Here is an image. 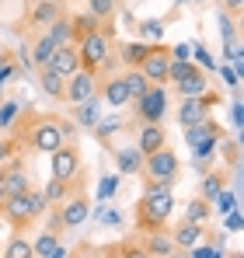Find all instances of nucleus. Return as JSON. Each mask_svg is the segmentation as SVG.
<instances>
[{
	"instance_id": "nucleus-46",
	"label": "nucleus",
	"mask_w": 244,
	"mask_h": 258,
	"mask_svg": "<svg viewBox=\"0 0 244 258\" xmlns=\"http://www.w3.org/2000/svg\"><path fill=\"white\" fill-rule=\"evenodd\" d=\"M220 4H223V7H227V11H230L234 18L241 14V7H244V0H220Z\"/></svg>"
},
{
	"instance_id": "nucleus-36",
	"label": "nucleus",
	"mask_w": 244,
	"mask_h": 258,
	"mask_svg": "<svg viewBox=\"0 0 244 258\" xmlns=\"http://www.w3.org/2000/svg\"><path fill=\"white\" fill-rule=\"evenodd\" d=\"M223 188V174H206V181H203V199H209L213 203V196Z\"/></svg>"
},
{
	"instance_id": "nucleus-44",
	"label": "nucleus",
	"mask_w": 244,
	"mask_h": 258,
	"mask_svg": "<svg viewBox=\"0 0 244 258\" xmlns=\"http://www.w3.org/2000/svg\"><path fill=\"white\" fill-rule=\"evenodd\" d=\"M189 251H192L196 258H216V255H223L220 248H189Z\"/></svg>"
},
{
	"instance_id": "nucleus-50",
	"label": "nucleus",
	"mask_w": 244,
	"mask_h": 258,
	"mask_svg": "<svg viewBox=\"0 0 244 258\" xmlns=\"http://www.w3.org/2000/svg\"><path fill=\"white\" fill-rule=\"evenodd\" d=\"M0 185H4V168H0Z\"/></svg>"
},
{
	"instance_id": "nucleus-49",
	"label": "nucleus",
	"mask_w": 244,
	"mask_h": 258,
	"mask_svg": "<svg viewBox=\"0 0 244 258\" xmlns=\"http://www.w3.org/2000/svg\"><path fill=\"white\" fill-rule=\"evenodd\" d=\"M4 199H7V192H4V185H0V206H4Z\"/></svg>"
},
{
	"instance_id": "nucleus-33",
	"label": "nucleus",
	"mask_w": 244,
	"mask_h": 258,
	"mask_svg": "<svg viewBox=\"0 0 244 258\" xmlns=\"http://www.w3.org/2000/svg\"><path fill=\"white\" fill-rule=\"evenodd\" d=\"M91 4V14L105 25V21H112V14H115V0H87Z\"/></svg>"
},
{
	"instance_id": "nucleus-20",
	"label": "nucleus",
	"mask_w": 244,
	"mask_h": 258,
	"mask_svg": "<svg viewBox=\"0 0 244 258\" xmlns=\"http://www.w3.org/2000/svg\"><path fill=\"white\" fill-rule=\"evenodd\" d=\"M67 248L59 244V234H42L39 241H32V258H63Z\"/></svg>"
},
{
	"instance_id": "nucleus-27",
	"label": "nucleus",
	"mask_w": 244,
	"mask_h": 258,
	"mask_svg": "<svg viewBox=\"0 0 244 258\" xmlns=\"http://www.w3.org/2000/svg\"><path fill=\"white\" fill-rule=\"evenodd\" d=\"M147 52H150V45H147V42H126L119 49V59L126 63V67H140Z\"/></svg>"
},
{
	"instance_id": "nucleus-9",
	"label": "nucleus",
	"mask_w": 244,
	"mask_h": 258,
	"mask_svg": "<svg viewBox=\"0 0 244 258\" xmlns=\"http://www.w3.org/2000/svg\"><path fill=\"white\" fill-rule=\"evenodd\" d=\"M0 216L11 223V227H28L35 216H32V199H28V192H14V196H7L4 199V206H0Z\"/></svg>"
},
{
	"instance_id": "nucleus-15",
	"label": "nucleus",
	"mask_w": 244,
	"mask_h": 258,
	"mask_svg": "<svg viewBox=\"0 0 244 258\" xmlns=\"http://www.w3.org/2000/svg\"><path fill=\"white\" fill-rule=\"evenodd\" d=\"M167 143V133H164V122H143L140 129V140H136V150L140 154H154Z\"/></svg>"
},
{
	"instance_id": "nucleus-37",
	"label": "nucleus",
	"mask_w": 244,
	"mask_h": 258,
	"mask_svg": "<svg viewBox=\"0 0 244 258\" xmlns=\"http://www.w3.org/2000/svg\"><path fill=\"white\" fill-rule=\"evenodd\" d=\"M18 150H21V143H18V140H0V161L18 157Z\"/></svg>"
},
{
	"instance_id": "nucleus-17",
	"label": "nucleus",
	"mask_w": 244,
	"mask_h": 258,
	"mask_svg": "<svg viewBox=\"0 0 244 258\" xmlns=\"http://www.w3.org/2000/svg\"><path fill=\"white\" fill-rule=\"evenodd\" d=\"M171 241H174V248H196L199 241H203V223H192V220H185V223H178L174 227V234H171Z\"/></svg>"
},
{
	"instance_id": "nucleus-8",
	"label": "nucleus",
	"mask_w": 244,
	"mask_h": 258,
	"mask_svg": "<svg viewBox=\"0 0 244 258\" xmlns=\"http://www.w3.org/2000/svg\"><path fill=\"white\" fill-rule=\"evenodd\" d=\"M98 74H91V70H77V74H70L67 81H63V101H70V105H81L87 101L91 94H98V81H94Z\"/></svg>"
},
{
	"instance_id": "nucleus-6",
	"label": "nucleus",
	"mask_w": 244,
	"mask_h": 258,
	"mask_svg": "<svg viewBox=\"0 0 244 258\" xmlns=\"http://www.w3.org/2000/svg\"><path fill=\"white\" fill-rule=\"evenodd\" d=\"M136 101V119L140 122H164L167 115V84H150Z\"/></svg>"
},
{
	"instance_id": "nucleus-41",
	"label": "nucleus",
	"mask_w": 244,
	"mask_h": 258,
	"mask_svg": "<svg viewBox=\"0 0 244 258\" xmlns=\"http://www.w3.org/2000/svg\"><path fill=\"white\" fill-rule=\"evenodd\" d=\"M45 230H49V234H63V230H67V227H63V216H59V210H56V213L49 216V223H45Z\"/></svg>"
},
{
	"instance_id": "nucleus-7",
	"label": "nucleus",
	"mask_w": 244,
	"mask_h": 258,
	"mask_svg": "<svg viewBox=\"0 0 244 258\" xmlns=\"http://www.w3.org/2000/svg\"><path fill=\"white\" fill-rule=\"evenodd\" d=\"M49 157H52V161H49V174H52V178H59V181H74V178L81 174V150H77L70 140L59 143Z\"/></svg>"
},
{
	"instance_id": "nucleus-13",
	"label": "nucleus",
	"mask_w": 244,
	"mask_h": 258,
	"mask_svg": "<svg viewBox=\"0 0 244 258\" xmlns=\"http://www.w3.org/2000/svg\"><path fill=\"white\" fill-rule=\"evenodd\" d=\"M28 188H32V174H28V168H25L18 157H11L7 168H4V192L14 196V192H28Z\"/></svg>"
},
{
	"instance_id": "nucleus-3",
	"label": "nucleus",
	"mask_w": 244,
	"mask_h": 258,
	"mask_svg": "<svg viewBox=\"0 0 244 258\" xmlns=\"http://www.w3.org/2000/svg\"><path fill=\"white\" fill-rule=\"evenodd\" d=\"M77 52H81V70H91V74H98L105 63H108V45H112V28H94V32H87L84 39H77Z\"/></svg>"
},
{
	"instance_id": "nucleus-38",
	"label": "nucleus",
	"mask_w": 244,
	"mask_h": 258,
	"mask_svg": "<svg viewBox=\"0 0 244 258\" xmlns=\"http://www.w3.org/2000/svg\"><path fill=\"white\" fill-rule=\"evenodd\" d=\"M28 199H32V216L39 220V216L45 213V196H42V192H35V188H28Z\"/></svg>"
},
{
	"instance_id": "nucleus-48",
	"label": "nucleus",
	"mask_w": 244,
	"mask_h": 258,
	"mask_svg": "<svg viewBox=\"0 0 244 258\" xmlns=\"http://www.w3.org/2000/svg\"><path fill=\"white\" fill-rule=\"evenodd\" d=\"M230 119H234V126L241 129V101H234V105H230Z\"/></svg>"
},
{
	"instance_id": "nucleus-43",
	"label": "nucleus",
	"mask_w": 244,
	"mask_h": 258,
	"mask_svg": "<svg viewBox=\"0 0 244 258\" xmlns=\"http://www.w3.org/2000/svg\"><path fill=\"white\" fill-rule=\"evenodd\" d=\"M94 129H98V136L105 140V136H112V133L119 129V122H94Z\"/></svg>"
},
{
	"instance_id": "nucleus-1",
	"label": "nucleus",
	"mask_w": 244,
	"mask_h": 258,
	"mask_svg": "<svg viewBox=\"0 0 244 258\" xmlns=\"http://www.w3.org/2000/svg\"><path fill=\"white\" fill-rule=\"evenodd\" d=\"M171 210H174V196H171V188L143 192V199L136 203V227H140L143 234H150V230H164V223H167Z\"/></svg>"
},
{
	"instance_id": "nucleus-24",
	"label": "nucleus",
	"mask_w": 244,
	"mask_h": 258,
	"mask_svg": "<svg viewBox=\"0 0 244 258\" xmlns=\"http://www.w3.org/2000/svg\"><path fill=\"white\" fill-rule=\"evenodd\" d=\"M45 35H49V39H52L56 45L74 42V32H70V18H67V14H59V18H56V21H52V25L45 28Z\"/></svg>"
},
{
	"instance_id": "nucleus-45",
	"label": "nucleus",
	"mask_w": 244,
	"mask_h": 258,
	"mask_svg": "<svg viewBox=\"0 0 244 258\" xmlns=\"http://www.w3.org/2000/svg\"><path fill=\"white\" fill-rule=\"evenodd\" d=\"M143 32L147 35H164V25L161 21H143Z\"/></svg>"
},
{
	"instance_id": "nucleus-21",
	"label": "nucleus",
	"mask_w": 244,
	"mask_h": 258,
	"mask_svg": "<svg viewBox=\"0 0 244 258\" xmlns=\"http://www.w3.org/2000/svg\"><path fill=\"white\" fill-rule=\"evenodd\" d=\"M59 14H63L59 0H39V4H35V11H32V25H35V28H49Z\"/></svg>"
},
{
	"instance_id": "nucleus-11",
	"label": "nucleus",
	"mask_w": 244,
	"mask_h": 258,
	"mask_svg": "<svg viewBox=\"0 0 244 258\" xmlns=\"http://www.w3.org/2000/svg\"><path fill=\"white\" fill-rule=\"evenodd\" d=\"M167 63H171L167 45H150V52L143 56L140 70H143V77H147L150 84H167Z\"/></svg>"
},
{
	"instance_id": "nucleus-23",
	"label": "nucleus",
	"mask_w": 244,
	"mask_h": 258,
	"mask_svg": "<svg viewBox=\"0 0 244 258\" xmlns=\"http://www.w3.org/2000/svg\"><path fill=\"white\" fill-rule=\"evenodd\" d=\"M39 70H42V74H39V81H42V91L63 101V81H67V77H59V74H56L52 67H39Z\"/></svg>"
},
{
	"instance_id": "nucleus-40",
	"label": "nucleus",
	"mask_w": 244,
	"mask_h": 258,
	"mask_svg": "<svg viewBox=\"0 0 244 258\" xmlns=\"http://www.w3.org/2000/svg\"><path fill=\"white\" fill-rule=\"evenodd\" d=\"M167 56H171V59H192V45H189V42L167 45Z\"/></svg>"
},
{
	"instance_id": "nucleus-39",
	"label": "nucleus",
	"mask_w": 244,
	"mask_h": 258,
	"mask_svg": "<svg viewBox=\"0 0 244 258\" xmlns=\"http://www.w3.org/2000/svg\"><path fill=\"white\" fill-rule=\"evenodd\" d=\"M94 216H98V223H105V227H115V223H119V210H108V206H101Z\"/></svg>"
},
{
	"instance_id": "nucleus-22",
	"label": "nucleus",
	"mask_w": 244,
	"mask_h": 258,
	"mask_svg": "<svg viewBox=\"0 0 244 258\" xmlns=\"http://www.w3.org/2000/svg\"><path fill=\"white\" fill-rule=\"evenodd\" d=\"M122 84H126V91H129V98H140V94L150 87V81L143 77V70H140V67H126V74H122Z\"/></svg>"
},
{
	"instance_id": "nucleus-29",
	"label": "nucleus",
	"mask_w": 244,
	"mask_h": 258,
	"mask_svg": "<svg viewBox=\"0 0 244 258\" xmlns=\"http://www.w3.org/2000/svg\"><path fill=\"white\" fill-rule=\"evenodd\" d=\"M45 203H63L67 196H70V181H59V178H52L49 174V185H45Z\"/></svg>"
},
{
	"instance_id": "nucleus-10",
	"label": "nucleus",
	"mask_w": 244,
	"mask_h": 258,
	"mask_svg": "<svg viewBox=\"0 0 244 258\" xmlns=\"http://www.w3.org/2000/svg\"><path fill=\"white\" fill-rule=\"evenodd\" d=\"M209 105H216V94L213 91H206L199 98H181V105H178V122H181V129H189V126H196L199 119H206L209 115Z\"/></svg>"
},
{
	"instance_id": "nucleus-19",
	"label": "nucleus",
	"mask_w": 244,
	"mask_h": 258,
	"mask_svg": "<svg viewBox=\"0 0 244 258\" xmlns=\"http://www.w3.org/2000/svg\"><path fill=\"white\" fill-rule=\"evenodd\" d=\"M178 248H174V241L164 234V230H150L147 234V241H143V255H154V258H167L174 255Z\"/></svg>"
},
{
	"instance_id": "nucleus-47",
	"label": "nucleus",
	"mask_w": 244,
	"mask_h": 258,
	"mask_svg": "<svg viewBox=\"0 0 244 258\" xmlns=\"http://www.w3.org/2000/svg\"><path fill=\"white\" fill-rule=\"evenodd\" d=\"M223 81H227L230 87H237L241 84V74H237V70H223Z\"/></svg>"
},
{
	"instance_id": "nucleus-16",
	"label": "nucleus",
	"mask_w": 244,
	"mask_h": 258,
	"mask_svg": "<svg viewBox=\"0 0 244 258\" xmlns=\"http://www.w3.org/2000/svg\"><path fill=\"white\" fill-rule=\"evenodd\" d=\"M171 84H174V91H178L181 98H199V94H206V91H209V77H206L203 70L196 67L192 74H185L181 81H171Z\"/></svg>"
},
{
	"instance_id": "nucleus-5",
	"label": "nucleus",
	"mask_w": 244,
	"mask_h": 258,
	"mask_svg": "<svg viewBox=\"0 0 244 258\" xmlns=\"http://www.w3.org/2000/svg\"><path fill=\"white\" fill-rule=\"evenodd\" d=\"M185 143H189V150L196 154L199 168H206V161L213 157V150H216V143H220V126L206 115V119H199L196 126L185 129Z\"/></svg>"
},
{
	"instance_id": "nucleus-30",
	"label": "nucleus",
	"mask_w": 244,
	"mask_h": 258,
	"mask_svg": "<svg viewBox=\"0 0 244 258\" xmlns=\"http://www.w3.org/2000/svg\"><path fill=\"white\" fill-rule=\"evenodd\" d=\"M52 52H56V42H52L49 35H42L39 42H35V49H32V63H35V67H45Z\"/></svg>"
},
{
	"instance_id": "nucleus-51",
	"label": "nucleus",
	"mask_w": 244,
	"mask_h": 258,
	"mask_svg": "<svg viewBox=\"0 0 244 258\" xmlns=\"http://www.w3.org/2000/svg\"><path fill=\"white\" fill-rule=\"evenodd\" d=\"M192 4H206V0H192Z\"/></svg>"
},
{
	"instance_id": "nucleus-14",
	"label": "nucleus",
	"mask_w": 244,
	"mask_h": 258,
	"mask_svg": "<svg viewBox=\"0 0 244 258\" xmlns=\"http://www.w3.org/2000/svg\"><path fill=\"white\" fill-rule=\"evenodd\" d=\"M59 216H63V227L70 230V227H81L84 220L91 216V206H87L84 196H74V192H70V196L59 203Z\"/></svg>"
},
{
	"instance_id": "nucleus-31",
	"label": "nucleus",
	"mask_w": 244,
	"mask_h": 258,
	"mask_svg": "<svg viewBox=\"0 0 244 258\" xmlns=\"http://www.w3.org/2000/svg\"><path fill=\"white\" fill-rule=\"evenodd\" d=\"M77 122H81V126H94V122H98V98H94V94L77 105Z\"/></svg>"
},
{
	"instance_id": "nucleus-2",
	"label": "nucleus",
	"mask_w": 244,
	"mask_h": 258,
	"mask_svg": "<svg viewBox=\"0 0 244 258\" xmlns=\"http://www.w3.org/2000/svg\"><path fill=\"white\" fill-rule=\"evenodd\" d=\"M74 136V126L70 122H59V119H49V115H35L32 126L25 129V140L32 150H42V154H52L59 143H67Z\"/></svg>"
},
{
	"instance_id": "nucleus-25",
	"label": "nucleus",
	"mask_w": 244,
	"mask_h": 258,
	"mask_svg": "<svg viewBox=\"0 0 244 258\" xmlns=\"http://www.w3.org/2000/svg\"><path fill=\"white\" fill-rule=\"evenodd\" d=\"M115 161H119V174H136L140 164H143V154H140L136 147H126V150L115 154Z\"/></svg>"
},
{
	"instance_id": "nucleus-12",
	"label": "nucleus",
	"mask_w": 244,
	"mask_h": 258,
	"mask_svg": "<svg viewBox=\"0 0 244 258\" xmlns=\"http://www.w3.org/2000/svg\"><path fill=\"white\" fill-rule=\"evenodd\" d=\"M45 67H52L59 77H70V74H77L81 70V52H77V45L67 42V45H56V52L49 56V63Z\"/></svg>"
},
{
	"instance_id": "nucleus-34",
	"label": "nucleus",
	"mask_w": 244,
	"mask_h": 258,
	"mask_svg": "<svg viewBox=\"0 0 244 258\" xmlns=\"http://www.w3.org/2000/svg\"><path fill=\"white\" fill-rule=\"evenodd\" d=\"M115 192H119V174H105L98 185V199L108 203V199H115Z\"/></svg>"
},
{
	"instance_id": "nucleus-35",
	"label": "nucleus",
	"mask_w": 244,
	"mask_h": 258,
	"mask_svg": "<svg viewBox=\"0 0 244 258\" xmlns=\"http://www.w3.org/2000/svg\"><path fill=\"white\" fill-rule=\"evenodd\" d=\"M18 112H21L18 101H4V105H0V129H11V122H14Z\"/></svg>"
},
{
	"instance_id": "nucleus-26",
	"label": "nucleus",
	"mask_w": 244,
	"mask_h": 258,
	"mask_svg": "<svg viewBox=\"0 0 244 258\" xmlns=\"http://www.w3.org/2000/svg\"><path fill=\"white\" fill-rule=\"evenodd\" d=\"M94 28H101V21H98V18H94L91 11H87V14H74V18H70V32H74V42H77V39H84L87 32H94Z\"/></svg>"
},
{
	"instance_id": "nucleus-28",
	"label": "nucleus",
	"mask_w": 244,
	"mask_h": 258,
	"mask_svg": "<svg viewBox=\"0 0 244 258\" xmlns=\"http://www.w3.org/2000/svg\"><path fill=\"white\" fill-rule=\"evenodd\" d=\"M209 213H213V203L203 199V196H196V199L189 203V210H185V220H192V223H206Z\"/></svg>"
},
{
	"instance_id": "nucleus-32",
	"label": "nucleus",
	"mask_w": 244,
	"mask_h": 258,
	"mask_svg": "<svg viewBox=\"0 0 244 258\" xmlns=\"http://www.w3.org/2000/svg\"><path fill=\"white\" fill-rule=\"evenodd\" d=\"M4 258H32V241H25V237H11L7 248H4Z\"/></svg>"
},
{
	"instance_id": "nucleus-4",
	"label": "nucleus",
	"mask_w": 244,
	"mask_h": 258,
	"mask_svg": "<svg viewBox=\"0 0 244 258\" xmlns=\"http://www.w3.org/2000/svg\"><path fill=\"white\" fill-rule=\"evenodd\" d=\"M140 171H143V178H147V181H164V185H174V181H178V171H181V164H178V154L164 143L161 150L143 154Z\"/></svg>"
},
{
	"instance_id": "nucleus-42",
	"label": "nucleus",
	"mask_w": 244,
	"mask_h": 258,
	"mask_svg": "<svg viewBox=\"0 0 244 258\" xmlns=\"http://www.w3.org/2000/svg\"><path fill=\"white\" fill-rule=\"evenodd\" d=\"M11 77H14V67H11V63H7V59H4V56H0V87L7 84V81H11Z\"/></svg>"
},
{
	"instance_id": "nucleus-18",
	"label": "nucleus",
	"mask_w": 244,
	"mask_h": 258,
	"mask_svg": "<svg viewBox=\"0 0 244 258\" xmlns=\"http://www.w3.org/2000/svg\"><path fill=\"white\" fill-rule=\"evenodd\" d=\"M101 98H105V105L108 108H126L133 98H129V91L122 84V77H108L105 84H101Z\"/></svg>"
}]
</instances>
